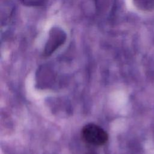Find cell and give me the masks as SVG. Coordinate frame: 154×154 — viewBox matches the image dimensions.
I'll list each match as a JSON object with an SVG mask.
<instances>
[{
    "label": "cell",
    "mask_w": 154,
    "mask_h": 154,
    "mask_svg": "<svg viewBox=\"0 0 154 154\" xmlns=\"http://www.w3.org/2000/svg\"><path fill=\"white\" fill-rule=\"evenodd\" d=\"M81 132L84 140L94 146H102L107 141L108 138L107 133L101 127L93 123L85 125Z\"/></svg>",
    "instance_id": "cell-1"
},
{
    "label": "cell",
    "mask_w": 154,
    "mask_h": 154,
    "mask_svg": "<svg viewBox=\"0 0 154 154\" xmlns=\"http://www.w3.org/2000/svg\"><path fill=\"white\" fill-rule=\"evenodd\" d=\"M67 35L61 28L54 26L49 32V35L44 49V55L50 56L66 42Z\"/></svg>",
    "instance_id": "cell-2"
},
{
    "label": "cell",
    "mask_w": 154,
    "mask_h": 154,
    "mask_svg": "<svg viewBox=\"0 0 154 154\" xmlns=\"http://www.w3.org/2000/svg\"><path fill=\"white\" fill-rule=\"evenodd\" d=\"M116 0H95L97 14L102 19H109L113 15Z\"/></svg>",
    "instance_id": "cell-3"
},
{
    "label": "cell",
    "mask_w": 154,
    "mask_h": 154,
    "mask_svg": "<svg viewBox=\"0 0 154 154\" xmlns=\"http://www.w3.org/2000/svg\"><path fill=\"white\" fill-rule=\"evenodd\" d=\"M20 2L25 5L37 7L40 6L45 4L47 0H20Z\"/></svg>",
    "instance_id": "cell-4"
},
{
    "label": "cell",
    "mask_w": 154,
    "mask_h": 154,
    "mask_svg": "<svg viewBox=\"0 0 154 154\" xmlns=\"http://www.w3.org/2000/svg\"><path fill=\"white\" fill-rule=\"evenodd\" d=\"M90 154H93V153H90Z\"/></svg>",
    "instance_id": "cell-5"
}]
</instances>
